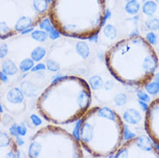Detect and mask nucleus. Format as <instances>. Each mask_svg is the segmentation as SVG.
<instances>
[{
	"label": "nucleus",
	"mask_w": 159,
	"mask_h": 158,
	"mask_svg": "<svg viewBox=\"0 0 159 158\" xmlns=\"http://www.w3.org/2000/svg\"><path fill=\"white\" fill-rule=\"evenodd\" d=\"M125 138L123 120L107 106H93L80 119L78 140L94 157L113 156Z\"/></svg>",
	"instance_id": "nucleus-4"
},
{
	"label": "nucleus",
	"mask_w": 159,
	"mask_h": 158,
	"mask_svg": "<svg viewBox=\"0 0 159 158\" xmlns=\"http://www.w3.org/2000/svg\"><path fill=\"white\" fill-rule=\"evenodd\" d=\"M144 127L148 136L159 148V98L151 101L147 106Z\"/></svg>",
	"instance_id": "nucleus-8"
},
{
	"label": "nucleus",
	"mask_w": 159,
	"mask_h": 158,
	"mask_svg": "<svg viewBox=\"0 0 159 158\" xmlns=\"http://www.w3.org/2000/svg\"><path fill=\"white\" fill-rule=\"evenodd\" d=\"M116 158H159V149L147 135H140L122 143Z\"/></svg>",
	"instance_id": "nucleus-7"
},
{
	"label": "nucleus",
	"mask_w": 159,
	"mask_h": 158,
	"mask_svg": "<svg viewBox=\"0 0 159 158\" xmlns=\"http://www.w3.org/2000/svg\"><path fill=\"white\" fill-rule=\"evenodd\" d=\"M2 106H1V105H0V122H1V113H2Z\"/></svg>",
	"instance_id": "nucleus-16"
},
{
	"label": "nucleus",
	"mask_w": 159,
	"mask_h": 158,
	"mask_svg": "<svg viewBox=\"0 0 159 158\" xmlns=\"http://www.w3.org/2000/svg\"><path fill=\"white\" fill-rule=\"evenodd\" d=\"M2 66H3V73H4L5 74L7 75L15 74L16 73V70H17L16 65L11 60L4 61L3 64H2Z\"/></svg>",
	"instance_id": "nucleus-10"
},
{
	"label": "nucleus",
	"mask_w": 159,
	"mask_h": 158,
	"mask_svg": "<svg viewBox=\"0 0 159 158\" xmlns=\"http://www.w3.org/2000/svg\"><path fill=\"white\" fill-rule=\"evenodd\" d=\"M107 12L106 0H51L48 17L61 35L90 39L102 29Z\"/></svg>",
	"instance_id": "nucleus-3"
},
{
	"label": "nucleus",
	"mask_w": 159,
	"mask_h": 158,
	"mask_svg": "<svg viewBox=\"0 0 159 158\" xmlns=\"http://www.w3.org/2000/svg\"><path fill=\"white\" fill-rule=\"evenodd\" d=\"M0 81H1V79H0Z\"/></svg>",
	"instance_id": "nucleus-17"
},
{
	"label": "nucleus",
	"mask_w": 159,
	"mask_h": 158,
	"mask_svg": "<svg viewBox=\"0 0 159 158\" xmlns=\"http://www.w3.org/2000/svg\"><path fill=\"white\" fill-rule=\"evenodd\" d=\"M10 134L11 135V136H16V135L18 134V132H17V126H16V124H14L13 126L10 128Z\"/></svg>",
	"instance_id": "nucleus-14"
},
{
	"label": "nucleus",
	"mask_w": 159,
	"mask_h": 158,
	"mask_svg": "<svg viewBox=\"0 0 159 158\" xmlns=\"http://www.w3.org/2000/svg\"><path fill=\"white\" fill-rule=\"evenodd\" d=\"M157 49H156V50H157V52L159 54V39L158 41H157Z\"/></svg>",
	"instance_id": "nucleus-15"
},
{
	"label": "nucleus",
	"mask_w": 159,
	"mask_h": 158,
	"mask_svg": "<svg viewBox=\"0 0 159 158\" xmlns=\"http://www.w3.org/2000/svg\"><path fill=\"white\" fill-rule=\"evenodd\" d=\"M111 74L119 82L142 87L155 77L159 66L157 52L146 38L139 35L117 42L105 55Z\"/></svg>",
	"instance_id": "nucleus-1"
},
{
	"label": "nucleus",
	"mask_w": 159,
	"mask_h": 158,
	"mask_svg": "<svg viewBox=\"0 0 159 158\" xmlns=\"http://www.w3.org/2000/svg\"><path fill=\"white\" fill-rule=\"evenodd\" d=\"M20 156L18 144L11 136L0 130V157L17 158Z\"/></svg>",
	"instance_id": "nucleus-9"
},
{
	"label": "nucleus",
	"mask_w": 159,
	"mask_h": 158,
	"mask_svg": "<svg viewBox=\"0 0 159 158\" xmlns=\"http://www.w3.org/2000/svg\"><path fill=\"white\" fill-rule=\"evenodd\" d=\"M30 158H82V146L75 136L57 124L37 130L28 147Z\"/></svg>",
	"instance_id": "nucleus-6"
},
{
	"label": "nucleus",
	"mask_w": 159,
	"mask_h": 158,
	"mask_svg": "<svg viewBox=\"0 0 159 158\" xmlns=\"http://www.w3.org/2000/svg\"><path fill=\"white\" fill-rule=\"evenodd\" d=\"M17 132H18V135H20V136H24L25 133H26V128L23 126V125L17 126Z\"/></svg>",
	"instance_id": "nucleus-13"
},
{
	"label": "nucleus",
	"mask_w": 159,
	"mask_h": 158,
	"mask_svg": "<svg viewBox=\"0 0 159 158\" xmlns=\"http://www.w3.org/2000/svg\"><path fill=\"white\" fill-rule=\"evenodd\" d=\"M49 0H0V39L27 34L48 16Z\"/></svg>",
	"instance_id": "nucleus-5"
},
{
	"label": "nucleus",
	"mask_w": 159,
	"mask_h": 158,
	"mask_svg": "<svg viewBox=\"0 0 159 158\" xmlns=\"http://www.w3.org/2000/svg\"><path fill=\"white\" fill-rule=\"evenodd\" d=\"M8 54V47L6 44H3L0 47V59H3Z\"/></svg>",
	"instance_id": "nucleus-12"
},
{
	"label": "nucleus",
	"mask_w": 159,
	"mask_h": 158,
	"mask_svg": "<svg viewBox=\"0 0 159 158\" xmlns=\"http://www.w3.org/2000/svg\"><path fill=\"white\" fill-rule=\"evenodd\" d=\"M92 93L83 78L67 75L54 80L36 100L40 115L54 124H68L80 119L90 108Z\"/></svg>",
	"instance_id": "nucleus-2"
},
{
	"label": "nucleus",
	"mask_w": 159,
	"mask_h": 158,
	"mask_svg": "<svg viewBox=\"0 0 159 158\" xmlns=\"http://www.w3.org/2000/svg\"><path fill=\"white\" fill-rule=\"evenodd\" d=\"M33 66L31 60L30 59H24L21 63H20V69L23 72L28 71Z\"/></svg>",
	"instance_id": "nucleus-11"
}]
</instances>
